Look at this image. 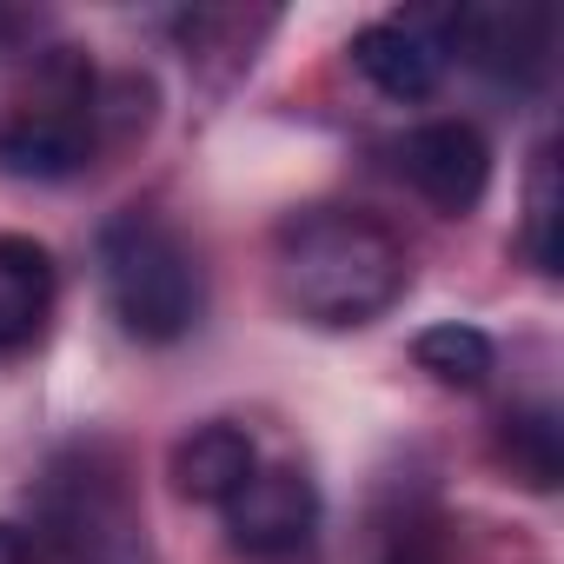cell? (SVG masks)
<instances>
[{"mask_svg": "<svg viewBox=\"0 0 564 564\" xmlns=\"http://www.w3.org/2000/svg\"><path fill=\"white\" fill-rule=\"evenodd\" d=\"M34 511H41L54 551H67L74 564H140L147 518H140V498H133L113 445H100V438L67 445L41 471Z\"/></svg>", "mask_w": 564, "mask_h": 564, "instance_id": "cell-4", "label": "cell"}, {"mask_svg": "<svg viewBox=\"0 0 564 564\" xmlns=\"http://www.w3.org/2000/svg\"><path fill=\"white\" fill-rule=\"evenodd\" d=\"M379 564H438V557H432V544H392Z\"/></svg>", "mask_w": 564, "mask_h": 564, "instance_id": "cell-16", "label": "cell"}, {"mask_svg": "<svg viewBox=\"0 0 564 564\" xmlns=\"http://www.w3.org/2000/svg\"><path fill=\"white\" fill-rule=\"evenodd\" d=\"M252 465H259V445H252V432L232 425V419H206V425H193V432L173 445V485H180V498H193V505H226V498L252 478Z\"/></svg>", "mask_w": 564, "mask_h": 564, "instance_id": "cell-10", "label": "cell"}, {"mask_svg": "<svg viewBox=\"0 0 564 564\" xmlns=\"http://www.w3.org/2000/svg\"><path fill=\"white\" fill-rule=\"evenodd\" d=\"M412 359H419V372H425L432 386H445V392H478V386L498 372L491 333H478V326H465V319L425 326V333L412 339Z\"/></svg>", "mask_w": 564, "mask_h": 564, "instance_id": "cell-11", "label": "cell"}, {"mask_svg": "<svg viewBox=\"0 0 564 564\" xmlns=\"http://www.w3.org/2000/svg\"><path fill=\"white\" fill-rule=\"evenodd\" d=\"M518 246H524V259H531L544 279H557V259H564V252H557V153H551V147H538V160H531Z\"/></svg>", "mask_w": 564, "mask_h": 564, "instance_id": "cell-14", "label": "cell"}, {"mask_svg": "<svg viewBox=\"0 0 564 564\" xmlns=\"http://www.w3.org/2000/svg\"><path fill=\"white\" fill-rule=\"evenodd\" d=\"M272 28H279V14H246V8H193V14L173 21L186 61H213V54H226L232 67H246L252 47H259Z\"/></svg>", "mask_w": 564, "mask_h": 564, "instance_id": "cell-13", "label": "cell"}, {"mask_svg": "<svg viewBox=\"0 0 564 564\" xmlns=\"http://www.w3.org/2000/svg\"><path fill=\"white\" fill-rule=\"evenodd\" d=\"M557 21L544 8H452V61H471L498 87H538L551 74Z\"/></svg>", "mask_w": 564, "mask_h": 564, "instance_id": "cell-8", "label": "cell"}, {"mask_svg": "<svg viewBox=\"0 0 564 564\" xmlns=\"http://www.w3.org/2000/svg\"><path fill=\"white\" fill-rule=\"evenodd\" d=\"M100 300L140 346H180L206 319V265L186 246V232L147 206H127L94 239Z\"/></svg>", "mask_w": 564, "mask_h": 564, "instance_id": "cell-3", "label": "cell"}, {"mask_svg": "<svg viewBox=\"0 0 564 564\" xmlns=\"http://www.w3.org/2000/svg\"><path fill=\"white\" fill-rule=\"evenodd\" d=\"M61 306V265L41 239L0 232V359H14L47 339Z\"/></svg>", "mask_w": 564, "mask_h": 564, "instance_id": "cell-9", "label": "cell"}, {"mask_svg": "<svg viewBox=\"0 0 564 564\" xmlns=\"http://www.w3.org/2000/svg\"><path fill=\"white\" fill-rule=\"evenodd\" d=\"M0 564H54L41 538H28L21 524H0Z\"/></svg>", "mask_w": 564, "mask_h": 564, "instance_id": "cell-15", "label": "cell"}, {"mask_svg": "<svg viewBox=\"0 0 564 564\" xmlns=\"http://www.w3.org/2000/svg\"><path fill=\"white\" fill-rule=\"evenodd\" d=\"M352 67L399 107H419L452 74V8H399L352 34Z\"/></svg>", "mask_w": 564, "mask_h": 564, "instance_id": "cell-5", "label": "cell"}, {"mask_svg": "<svg viewBox=\"0 0 564 564\" xmlns=\"http://www.w3.org/2000/svg\"><path fill=\"white\" fill-rule=\"evenodd\" d=\"M272 286L293 319L319 333H359L405 300L412 252L379 213L319 199L272 226Z\"/></svg>", "mask_w": 564, "mask_h": 564, "instance_id": "cell-1", "label": "cell"}, {"mask_svg": "<svg viewBox=\"0 0 564 564\" xmlns=\"http://www.w3.org/2000/svg\"><path fill=\"white\" fill-rule=\"evenodd\" d=\"M147 120H153L147 80L133 74L100 80L80 47H47L14 87V100L0 107V173L34 180V186L74 180L107 147L147 133Z\"/></svg>", "mask_w": 564, "mask_h": 564, "instance_id": "cell-2", "label": "cell"}, {"mask_svg": "<svg viewBox=\"0 0 564 564\" xmlns=\"http://www.w3.org/2000/svg\"><path fill=\"white\" fill-rule=\"evenodd\" d=\"M498 458L511 465V478H518V485H531V491H551V485H557V465H564L557 412H551V405L505 412V419H498Z\"/></svg>", "mask_w": 564, "mask_h": 564, "instance_id": "cell-12", "label": "cell"}, {"mask_svg": "<svg viewBox=\"0 0 564 564\" xmlns=\"http://www.w3.org/2000/svg\"><path fill=\"white\" fill-rule=\"evenodd\" d=\"M226 518V538L246 551V557H286V551H306L313 531H319V485L293 465H252V478L219 505Z\"/></svg>", "mask_w": 564, "mask_h": 564, "instance_id": "cell-7", "label": "cell"}, {"mask_svg": "<svg viewBox=\"0 0 564 564\" xmlns=\"http://www.w3.org/2000/svg\"><path fill=\"white\" fill-rule=\"evenodd\" d=\"M392 173L438 213V219H465L485 206L491 193V140L471 120H425L412 133H399L392 147Z\"/></svg>", "mask_w": 564, "mask_h": 564, "instance_id": "cell-6", "label": "cell"}]
</instances>
